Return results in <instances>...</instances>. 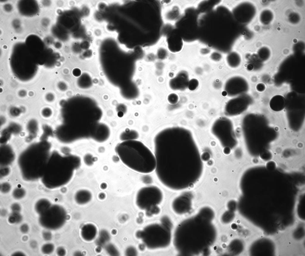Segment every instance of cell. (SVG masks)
<instances>
[{"instance_id": "cell-14", "label": "cell", "mask_w": 305, "mask_h": 256, "mask_svg": "<svg viewBox=\"0 0 305 256\" xmlns=\"http://www.w3.org/2000/svg\"><path fill=\"white\" fill-rule=\"evenodd\" d=\"M92 195L89 191L81 190L78 191L75 196L76 202L79 204H84L88 202L91 199Z\"/></svg>"}, {"instance_id": "cell-11", "label": "cell", "mask_w": 305, "mask_h": 256, "mask_svg": "<svg viewBox=\"0 0 305 256\" xmlns=\"http://www.w3.org/2000/svg\"><path fill=\"white\" fill-rule=\"evenodd\" d=\"M187 73L184 71L180 73L169 82L170 87L174 90H183L187 87L189 82Z\"/></svg>"}, {"instance_id": "cell-19", "label": "cell", "mask_w": 305, "mask_h": 256, "mask_svg": "<svg viewBox=\"0 0 305 256\" xmlns=\"http://www.w3.org/2000/svg\"><path fill=\"white\" fill-rule=\"evenodd\" d=\"M125 135L126 136L123 140V141L130 140H136L138 137L139 134L137 131L133 130H129L125 133Z\"/></svg>"}, {"instance_id": "cell-28", "label": "cell", "mask_w": 305, "mask_h": 256, "mask_svg": "<svg viewBox=\"0 0 305 256\" xmlns=\"http://www.w3.org/2000/svg\"><path fill=\"white\" fill-rule=\"evenodd\" d=\"M11 209L13 212H19L21 210V207L19 204L14 203L12 206Z\"/></svg>"}, {"instance_id": "cell-16", "label": "cell", "mask_w": 305, "mask_h": 256, "mask_svg": "<svg viewBox=\"0 0 305 256\" xmlns=\"http://www.w3.org/2000/svg\"><path fill=\"white\" fill-rule=\"evenodd\" d=\"M51 205L50 202L47 200L42 199L36 203L35 208L38 214H41L48 209Z\"/></svg>"}, {"instance_id": "cell-32", "label": "cell", "mask_w": 305, "mask_h": 256, "mask_svg": "<svg viewBox=\"0 0 305 256\" xmlns=\"http://www.w3.org/2000/svg\"><path fill=\"white\" fill-rule=\"evenodd\" d=\"M24 255H25L23 253H22V252H15L12 255H14V256H20V255L22 256V255H23V256H24Z\"/></svg>"}, {"instance_id": "cell-31", "label": "cell", "mask_w": 305, "mask_h": 256, "mask_svg": "<svg viewBox=\"0 0 305 256\" xmlns=\"http://www.w3.org/2000/svg\"><path fill=\"white\" fill-rule=\"evenodd\" d=\"M151 178L149 176H145L144 177L142 180L143 182L145 183H150L152 181Z\"/></svg>"}, {"instance_id": "cell-10", "label": "cell", "mask_w": 305, "mask_h": 256, "mask_svg": "<svg viewBox=\"0 0 305 256\" xmlns=\"http://www.w3.org/2000/svg\"><path fill=\"white\" fill-rule=\"evenodd\" d=\"M191 205L190 197L184 194L176 197L172 202V206L175 213L182 214L188 211L191 207Z\"/></svg>"}, {"instance_id": "cell-29", "label": "cell", "mask_w": 305, "mask_h": 256, "mask_svg": "<svg viewBox=\"0 0 305 256\" xmlns=\"http://www.w3.org/2000/svg\"><path fill=\"white\" fill-rule=\"evenodd\" d=\"M20 229L22 232L25 233L28 231L29 228L27 225L26 224H24L21 225Z\"/></svg>"}, {"instance_id": "cell-5", "label": "cell", "mask_w": 305, "mask_h": 256, "mask_svg": "<svg viewBox=\"0 0 305 256\" xmlns=\"http://www.w3.org/2000/svg\"><path fill=\"white\" fill-rule=\"evenodd\" d=\"M39 143L30 146L21 155L18 165L24 179L33 181L41 178L49 157V147Z\"/></svg>"}, {"instance_id": "cell-33", "label": "cell", "mask_w": 305, "mask_h": 256, "mask_svg": "<svg viewBox=\"0 0 305 256\" xmlns=\"http://www.w3.org/2000/svg\"><path fill=\"white\" fill-rule=\"evenodd\" d=\"M222 95L224 96H226L227 95V92L225 91H224L222 92Z\"/></svg>"}, {"instance_id": "cell-4", "label": "cell", "mask_w": 305, "mask_h": 256, "mask_svg": "<svg viewBox=\"0 0 305 256\" xmlns=\"http://www.w3.org/2000/svg\"><path fill=\"white\" fill-rule=\"evenodd\" d=\"M78 156L56 153L50 157L41 181L46 187L54 189L63 186L71 179L74 171L81 165Z\"/></svg>"}, {"instance_id": "cell-25", "label": "cell", "mask_w": 305, "mask_h": 256, "mask_svg": "<svg viewBox=\"0 0 305 256\" xmlns=\"http://www.w3.org/2000/svg\"><path fill=\"white\" fill-rule=\"evenodd\" d=\"M10 186L9 184L4 183L2 184L1 187V191L4 193L8 192L10 191Z\"/></svg>"}, {"instance_id": "cell-21", "label": "cell", "mask_w": 305, "mask_h": 256, "mask_svg": "<svg viewBox=\"0 0 305 256\" xmlns=\"http://www.w3.org/2000/svg\"><path fill=\"white\" fill-rule=\"evenodd\" d=\"M54 246L52 243H46L41 248L42 252L45 254H49L53 251Z\"/></svg>"}, {"instance_id": "cell-6", "label": "cell", "mask_w": 305, "mask_h": 256, "mask_svg": "<svg viewBox=\"0 0 305 256\" xmlns=\"http://www.w3.org/2000/svg\"><path fill=\"white\" fill-rule=\"evenodd\" d=\"M170 222L168 219H162L160 223L150 224L138 231L136 237L141 239L145 246L151 249L165 248L171 239Z\"/></svg>"}, {"instance_id": "cell-18", "label": "cell", "mask_w": 305, "mask_h": 256, "mask_svg": "<svg viewBox=\"0 0 305 256\" xmlns=\"http://www.w3.org/2000/svg\"><path fill=\"white\" fill-rule=\"evenodd\" d=\"M22 220V217L18 212H13L8 219L9 222L12 224L19 223Z\"/></svg>"}, {"instance_id": "cell-27", "label": "cell", "mask_w": 305, "mask_h": 256, "mask_svg": "<svg viewBox=\"0 0 305 256\" xmlns=\"http://www.w3.org/2000/svg\"><path fill=\"white\" fill-rule=\"evenodd\" d=\"M43 238L47 241L50 240L52 237L51 233L47 231L44 232H43Z\"/></svg>"}, {"instance_id": "cell-12", "label": "cell", "mask_w": 305, "mask_h": 256, "mask_svg": "<svg viewBox=\"0 0 305 256\" xmlns=\"http://www.w3.org/2000/svg\"><path fill=\"white\" fill-rule=\"evenodd\" d=\"M245 101L241 98H236L230 100L226 106V111L229 114L238 113L245 108Z\"/></svg>"}, {"instance_id": "cell-3", "label": "cell", "mask_w": 305, "mask_h": 256, "mask_svg": "<svg viewBox=\"0 0 305 256\" xmlns=\"http://www.w3.org/2000/svg\"><path fill=\"white\" fill-rule=\"evenodd\" d=\"M116 151L123 163L136 172L148 174L155 169V154L141 141L136 140L123 141L116 146Z\"/></svg>"}, {"instance_id": "cell-30", "label": "cell", "mask_w": 305, "mask_h": 256, "mask_svg": "<svg viewBox=\"0 0 305 256\" xmlns=\"http://www.w3.org/2000/svg\"><path fill=\"white\" fill-rule=\"evenodd\" d=\"M57 253L58 255L63 256L66 254V251L63 248L59 247L57 249Z\"/></svg>"}, {"instance_id": "cell-24", "label": "cell", "mask_w": 305, "mask_h": 256, "mask_svg": "<svg viewBox=\"0 0 305 256\" xmlns=\"http://www.w3.org/2000/svg\"><path fill=\"white\" fill-rule=\"evenodd\" d=\"M160 210V208L158 205L154 206L146 211V214L148 216H150L152 214H158Z\"/></svg>"}, {"instance_id": "cell-26", "label": "cell", "mask_w": 305, "mask_h": 256, "mask_svg": "<svg viewBox=\"0 0 305 256\" xmlns=\"http://www.w3.org/2000/svg\"><path fill=\"white\" fill-rule=\"evenodd\" d=\"M136 249L133 247L128 248L126 250V255H136Z\"/></svg>"}, {"instance_id": "cell-2", "label": "cell", "mask_w": 305, "mask_h": 256, "mask_svg": "<svg viewBox=\"0 0 305 256\" xmlns=\"http://www.w3.org/2000/svg\"><path fill=\"white\" fill-rule=\"evenodd\" d=\"M60 140L70 143L93 139L100 127L102 112L91 98L76 96L67 101L63 109Z\"/></svg>"}, {"instance_id": "cell-15", "label": "cell", "mask_w": 305, "mask_h": 256, "mask_svg": "<svg viewBox=\"0 0 305 256\" xmlns=\"http://www.w3.org/2000/svg\"><path fill=\"white\" fill-rule=\"evenodd\" d=\"M285 103L284 98L280 95L274 96L270 102V108L274 111H278L282 109L285 106Z\"/></svg>"}, {"instance_id": "cell-20", "label": "cell", "mask_w": 305, "mask_h": 256, "mask_svg": "<svg viewBox=\"0 0 305 256\" xmlns=\"http://www.w3.org/2000/svg\"><path fill=\"white\" fill-rule=\"evenodd\" d=\"M106 250L110 255L117 256L119 255V252L115 246L112 244H109L105 247Z\"/></svg>"}, {"instance_id": "cell-17", "label": "cell", "mask_w": 305, "mask_h": 256, "mask_svg": "<svg viewBox=\"0 0 305 256\" xmlns=\"http://www.w3.org/2000/svg\"><path fill=\"white\" fill-rule=\"evenodd\" d=\"M109 235L106 231L103 230L101 232L97 240L99 245L103 246L106 243L109 239Z\"/></svg>"}, {"instance_id": "cell-7", "label": "cell", "mask_w": 305, "mask_h": 256, "mask_svg": "<svg viewBox=\"0 0 305 256\" xmlns=\"http://www.w3.org/2000/svg\"><path fill=\"white\" fill-rule=\"evenodd\" d=\"M66 218V212L63 208L59 205H53L40 214L39 221L44 228L55 230L64 224Z\"/></svg>"}, {"instance_id": "cell-23", "label": "cell", "mask_w": 305, "mask_h": 256, "mask_svg": "<svg viewBox=\"0 0 305 256\" xmlns=\"http://www.w3.org/2000/svg\"><path fill=\"white\" fill-rule=\"evenodd\" d=\"M199 84V81L197 79H192L189 80L187 87L190 90L193 91L197 88Z\"/></svg>"}, {"instance_id": "cell-1", "label": "cell", "mask_w": 305, "mask_h": 256, "mask_svg": "<svg viewBox=\"0 0 305 256\" xmlns=\"http://www.w3.org/2000/svg\"><path fill=\"white\" fill-rule=\"evenodd\" d=\"M153 143L155 173L164 186L172 190H180L200 179L203 164L188 131L178 127L164 128L156 135Z\"/></svg>"}, {"instance_id": "cell-9", "label": "cell", "mask_w": 305, "mask_h": 256, "mask_svg": "<svg viewBox=\"0 0 305 256\" xmlns=\"http://www.w3.org/2000/svg\"><path fill=\"white\" fill-rule=\"evenodd\" d=\"M248 88L247 82L243 78L234 77L229 79L226 82L225 90L227 94L234 96L246 91Z\"/></svg>"}, {"instance_id": "cell-13", "label": "cell", "mask_w": 305, "mask_h": 256, "mask_svg": "<svg viewBox=\"0 0 305 256\" xmlns=\"http://www.w3.org/2000/svg\"><path fill=\"white\" fill-rule=\"evenodd\" d=\"M96 226L91 224H87L83 226L81 230L82 238L85 240L90 241L96 237L97 234Z\"/></svg>"}, {"instance_id": "cell-8", "label": "cell", "mask_w": 305, "mask_h": 256, "mask_svg": "<svg viewBox=\"0 0 305 256\" xmlns=\"http://www.w3.org/2000/svg\"><path fill=\"white\" fill-rule=\"evenodd\" d=\"M163 199L162 192L159 188L149 186L142 187L138 191L136 203L140 209L146 211L152 206L159 204Z\"/></svg>"}, {"instance_id": "cell-22", "label": "cell", "mask_w": 305, "mask_h": 256, "mask_svg": "<svg viewBox=\"0 0 305 256\" xmlns=\"http://www.w3.org/2000/svg\"><path fill=\"white\" fill-rule=\"evenodd\" d=\"M25 194L24 189L22 188H16L13 191V197L16 199H20L23 197Z\"/></svg>"}]
</instances>
